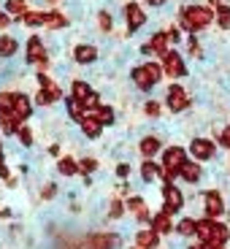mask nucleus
<instances>
[{"label":"nucleus","instance_id":"55","mask_svg":"<svg viewBox=\"0 0 230 249\" xmlns=\"http://www.w3.org/2000/svg\"><path fill=\"white\" fill-rule=\"evenodd\" d=\"M0 217L8 219V217H11V209H0Z\"/></svg>","mask_w":230,"mask_h":249},{"label":"nucleus","instance_id":"47","mask_svg":"<svg viewBox=\"0 0 230 249\" xmlns=\"http://www.w3.org/2000/svg\"><path fill=\"white\" fill-rule=\"evenodd\" d=\"M190 54H193V57H198V54H200V44L195 41V38H190Z\"/></svg>","mask_w":230,"mask_h":249},{"label":"nucleus","instance_id":"29","mask_svg":"<svg viewBox=\"0 0 230 249\" xmlns=\"http://www.w3.org/2000/svg\"><path fill=\"white\" fill-rule=\"evenodd\" d=\"M65 111H68V117L73 119V122H81V119H84V106H81V100H76V98H65Z\"/></svg>","mask_w":230,"mask_h":249},{"label":"nucleus","instance_id":"48","mask_svg":"<svg viewBox=\"0 0 230 249\" xmlns=\"http://www.w3.org/2000/svg\"><path fill=\"white\" fill-rule=\"evenodd\" d=\"M8 176H11V168H8V165H6V160H3V162H0V179L6 181Z\"/></svg>","mask_w":230,"mask_h":249},{"label":"nucleus","instance_id":"40","mask_svg":"<svg viewBox=\"0 0 230 249\" xmlns=\"http://www.w3.org/2000/svg\"><path fill=\"white\" fill-rule=\"evenodd\" d=\"M14 111V92H0V114Z\"/></svg>","mask_w":230,"mask_h":249},{"label":"nucleus","instance_id":"9","mask_svg":"<svg viewBox=\"0 0 230 249\" xmlns=\"http://www.w3.org/2000/svg\"><path fill=\"white\" fill-rule=\"evenodd\" d=\"M25 60L30 62V65H41V71L46 68V52H44V41L38 36H30V41H27V54Z\"/></svg>","mask_w":230,"mask_h":249},{"label":"nucleus","instance_id":"39","mask_svg":"<svg viewBox=\"0 0 230 249\" xmlns=\"http://www.w3.org/2000/svg\"><path fill=\"white\" fill-rule=\"evenodd\" d=\"M57 193H60V187H57V181H46L44 187H41V200H54Z\"/></svg>","mask_w":230,"mask_h":249},{"label":"nucleus","instance_id":"8","mask_svg":"<svg viewBox=\"0 0 230 249\" xmlns=\"http://www.w3.org/2000/svg\"><path fill=\"white\" fill-rule=\"evenodd\" d=\"M162 73L171 76V79H181V76H187V65H184V60H181L179 52L171 49L168 54L162 57Z\"/></svg>","mask_w":230,"mask_h":249},{"label":"nucleus","instance_id":"24","mask_svg":"<svg viewBox=\"0 0 230 249\" xmlns=\"http://www.w3.org/2000/svg\"><path fill=\"white\" fill-rule=\"evenodd\" d=\"M130 79H133V84H136L138 89H152V87H155L143 65H138V68H133V71H130Z\"/></svg>","mask_w":230,"mask_h":249},{"label":"nucleus","instance_id":"5","mask_svg":"<svg viewBox=\"0 0 230 249\" xmlns=\"http://www.w3.org/2000/svg\"><path fill=\"white\" fill-rule=\"evenodd\" d=\"M190 95H187V89L184 87H179V84H171L168 89H165V106H168V111L171 114H181V111H187L190 108Z\"/></svg>","mask_w":230,"mask_h":249},{"label":"nucleus","instance_id":"26","mask_svg":"<svg viewBox=\"0 0 230 249\" xmlns=\"http://www.w3.org/2000/svg\"><path fill=\"white\" fill-rule=\"evenodd\" d=\"M19 124L22 122H19L14 114H0V133H3V136H17Z\"/></svg>","mask_w":230,"mask_h":249},{"label":"nucleus","instance_id":"2","mask_svg":"<svg viewBox=\"0 0 230 249\" xmlns=\"http://www.w3.org/2000/svg\"><path fill=\"white\" fill-rule=\"evenodd\" d=\"M200 203H203V217H209V219H222L228 214V203H225L222 190H203L200 193Z\"/></svg>","mask_w":230,"mask_h":249},{"label":"nucleus","instance_id":"13","mask_svg":"<svg viewBox=\"0 0 230 249\" xmlns=\"http://www.w3.org/2000/svg\"><path fill=\"white\" fill-rule=\"evenodd\" d=\"M136 247H141V249H160L162 247V236L155 233L152 228H138L136 231Z\"/></svg>","mask_w":230,"mask_h":249},{"label":"nucleus","instance_id":"1","mask_svg":"<svg viewBox=\"0 0 230 249\" xmlns=\"http://www.w3.org/2000/svg\"><path fill=\"white\" fill-rule=\"evenodd\" d=\"M212 19H214V11L209 6H184L179 11V25L184 27V30H190V33L209 27Z\"/></svg>","mask_w":230,"mask_h":249},{"label":"nucleus","instance_id":"17","mask_svg":"<svg viewBox=\"0 0 230 249\" xmlns=\"http://www.w3.org/2000/svg\"><path fill=\"white\" fill-rule=\"evenodd\" d=\"M57 174L65 176V179H71V176H79V160L71 155H62L57 157Z\"/></svg>","mask_w":230,"mask_h":249},{"label":"nucleus","instance_id":"49","mask_svg":"<svg viewBox=\"0 0 230 249\" xmlns=\"http://www.w3.org/2000/svg\"><path fill=\"white\" fill-rule=\"evenodd\" d=\"M11 25V17H8L6 11H0V30H3V27H8Z\"/></svg>","mask_w":230,"mask_h":249},{"label":"nucleus","instance_id":"10","mask_svg":"<svg viewBox=\"0 0 230 249\" xmlns=\"http://www.w3.org/2000/svg\"><path fill=\"white\" fill-rule=\"evenodd\" d=\"M124 19H127V33H136L138 27L146 25V14H143V8L138 6V3H127L124 6Z\"/></svg>","mask_w":230,"mask_h":249},{"label":"nucleus","instance_id":"19","mask_svg":"<svg viewBox=\"0 0 230 249\" xmlns=\"http://www.w3.org/2000/svg\"><path fill=\"white\" fill-rule=\"evenodd\" d=\"M73 60L79 62V65H89V62L98 60V49H95L92 44H79L73 49Z\"/></svg>","mask_w":230,"mask_h":249},{"label":"nucleus","instance_id":"36","mask_svg":"<svg viewBox=\"0 0 230 249\" xmlns=\"http://www.w3.org/2000/svg\"><path fill=\"white\" fill-rule=\"evenodd\" d=\"M114 176H117L119 181H127V179L133 176V162L119 160V162H117V168H114Z\"/></svg>","mask_w":230,"mask_h":249},{"label":"nucleus","instance_id":"31","mask_svg":"<svg viewBox=\"0 0 230 249\" xmlns=\"http://www.w3.org/2000/svg\"><path fill=\"white\" fill-rule=\"evenodd\" d=\"M19 141V146H22V149H33V130L30 127H27V124H19V130H17V136H14Z\"/></svg>","mask_w":230,"mask_h":249},{"label":"nucleus","instance_id":"33","mask_svg":"<svg viewBox=\"0 0 230 249\" xmlns=\"http://www.w3.org/2000/svg\"><path fill=\"white\" fill-rule=\"evenodd\" d=\"M124 209L136 217V214H141L143 209H146V198H141V195H130V198L124 200Z\"/></svg>","mask_w":230,"mask_h":249},{"label":"nucleus","instance_id":"22","mask_svg":"<svg viewBox=\"0 0 230 249\" xmlns=\"http://www.w3.org/2000/svg\"><path fill=\"white\" fill-rule=\"evenodd\" d=\"M157 176H160V162L143 160V162H141V181H143V184H152Z\"/></svg>","mask_w":230,"mask_h":249},{"label":"nucleus","instance_id":"50","mask_svg":"<svg viewBox=\"0 0 230 249\" xmlns=\"http://www.w3.org/2000/svg\"><path fill=\"white\" fill-rule=\"evenodd\" d=\"M46 152H49L52 157H62L60 155V143H49V149H46Z\"/></svg>","mask_w":230,"mask_h":249},{"label":"nucleus","instance_id":"59","mask_svg":"<svg viewBox=\"0 0 230 249\" xmlns=\"http://www.w3.org/2000/svg\"><path fill=\"white\" fill-rule=\"evenodd\" d=\"M0 152H3V141H0Z\"/></svg>","mask_w":230,"mask_h":249},{"label":"nucleus","instance_id":"43","mask_svg":"<svg viewBox=\"0 0 230 249\" xmlns=\"http://www.w3.org/2000/svg\"><path fill=\"white\" fill-rule=\"evenodd\" d=\"M98 22H100V30H103V33H111V25H114V19H111V14H108V11H100Z\"/></svg>","mask_w":230,"mask_h":249},{"label":"nucleus","instance_id":"16","mask_svg":"<svg viewBox=\"0 0 230 249\" xmlns=\"http://www.w3.org/2000/svg\"><path fill=\"white\" fill-rule=\"evenodd\" d=\"M79 127H81V136L87 138V141H98L100 133H103V124H100L95 117H84L79 122Z\"/></svg>","mask_w":230,"mask_h":249},{"label":"nucleus","instance_id":"14","mask_svg":"<svg viewBox=\"0 0 230 249\" xmlns=\"http://www.w3.org/2000/svg\"><path fill=\"white\" fill-rule=\"evenodd\" d=\"M14 117L19 119V122L25 124V119H30L33 117V100L27 98L25 92H14Z\"/></svg>","mask_w":230,"mask_h":249},{"label":"nucleus","instance_id":"12","mask_svg":"<svg viewBox=\"0 0 230 249\" xmlns=\"http://www.w3.org/2000/svg\"><path fill=\"white\" fill-rule=\"evenodd\" d=\"M179 179L187 181L190 187L200 184V179H203V165H200V162H195V160H187L184 165L179 168Z\"/></svg>","mask_w":230,"mask_h":249},{"label":"nucleus","instance_id":"61","mask_svg":"<svg viewBox=\"0 0 230 249\" xmlns=\"http://www.w3.org/2000/svg\"><path fill=\"white\" fill-rule=\"evenodd\" d=\"M228 165H230V157H228Z\"/></svg>","mask_w":230,"mask_h":249},{"label":"nucleus","instance_id":"42","mask_svg":"<svg viewBox=\"0 0 230 249\" xmlns=\"http://www.w3.org/2000/svg\"><path fill=\"white\" fill-rule=\"evenodd\" d=\"M160 111H162V106L157 103V100H146V106H143V114H146V117L157 119V117H160Z\"/></svg>","mask_w":230,"mask_h":249},{"label":"nucleus","instance_id":"35","mask_svg":"<svg viewBox=\"0 0 230 249\" xmlns=\"http://www.w3.org/2000/svg\"><path fill=\"white\" fill-rule=\"evenodd\" d=\"M44 19H46V11H27L25 17H22V25L38 27V25H44Z\"/></svg>","mask_w":230,"mask_h":249},{"label":"nucleus","instance_id":"28","mask_svg":"<svg viewBox=\"0 0 230 249\" xmlns=\"http://www.w3.org/2000/svg\"><path fill=\"white\" fill-rule=\"evenodd\" d=\"M92 117L98 119V122L103 124V127H106V124L111 127V124L117 122V114H114V108H111V106H98V108H95V114H92Z\"/></svg>","mask_w":230,"mask_h":249},{"label":"nucleus","instance_id":"57","mask_svg":"<svg viewBox=\"0 0 230 249\" xmlns=\"http://www.w3.org/2000/svg\"><path fill=\"white\" fill-rule=\"evenodd\" d=\"M146 3H152V6H162L165 0H146Z\"/></svg>","mask_w":230,"mask_h":249},{"label":"nucleus","instance_id":"56","mask_svg":"<svg viewBox=\"0 0 230 249\" xmlns=\"http://www.w3.org/2000/svg\"><path fill=\"white\" fill-rule=\"evenodd\" d=\"M212 6H214V8H219V6H225V0H212Z\"/></svg>","mask_w":230,"mask_h":249},{"label":"nucleus","instance_id":"45","mask_svg":"<svg viewBox=\"0 0 230 249\" xmlns=\"http://www.w3.org/2000/svg\"><path fill=\"white\" fill-rule=\"evenodd\" d=\"M35 103H38V106H52V103H54V98L49 95V89H38Z\"/></svg>","mask_w":230,"mask_h":249},{"label":"nucleus","instance_id":"15","mask_svg":"<svg viewBox=\"0 0 230 249\" xmlns=\"http://www.w3.org/2000/svg\"><path fill=\"white\" fill-rule=\"evenodd\" d=\"M214 225H217V219L198 217V225H195V241H200V244H212V236H214Z\"/></svg>","mask_w":230,"mask_h":249},{"label":"nucleus","instance_id":"38","mask_svg":"<svg viewBox=\"0 0 230 249\" xmlns=\"http://www.w3.org/2000/svg\"><path fill=\"white\" fill-rule=\"evenodd\" d=\"M217 25L222 27V30H228V27H230V6H228V3L217 8Z\"/></svg>","mask_w":230,"mask_h":249},{"label":"nucleus","instance_id":"51","mask_svg":"<svg viewBox=\"0 0 230 249\" xmlns=\"http://www.w3.org/2000/svg\"><path fill=\"white\" fill-rule=\"evenodd\" d=\"M17 184H19V179H17V176H8V179H6V187H8V190H14Z\"/></svg>","mask_w":230,"mask_h":249},{"label":"nucleus","instance_id":"3","mask_svg":"<svg viewBox=\"0 0 230 249\" xmlns=\"http://www.w3.org/2000/svg\"><path fill=\"white\" fill-rule=\"evenodd\" d=\"M217 146L219 143L214 141V138H206V136H195L193 141H190V146H187V152H190V160L195 162H209L214 160V155H217Z\"/></svg>","mask_w":230,"mask_h":249},{"label":"nucleus","instance_id":"20","mask_svg":"<svg viewBox=\"0 0 230 249\" xmlns=\"http://www.w3.org/2000/svg\"><path fill=\"white\" fill-rule=\"evenodd\" d=\"M44 27L46 30H62V27H68V17L62 11H46Z\"/></svg>","mask_w":230,"mask_h":249},{"label":"nucleus","instance_id":"11","mask_svg":"<svg viewBox=\"0 0 230 249\" xmlns=\"http://www.w3.org/2000/svg\"><path fill=\"white\" fill-rule=\"evenodd\" d=\"M138 152H141L143 160H155L162 152V138L160 136H143L141 141H138Z\"/></svg>","mask_w":230,"mask_h":249},{"label":"nucleus","instance_id":"7","mask_svg":"<svg viewBox=\"0 0 230 249\" xmlns=\"http://www.w3.org/2000/svg\"><path fill=\"white\" fill-rule=\"evenodd\" d=\"M149 228H152L155 233H160V236H171V233H176L174 214H171V212H165V209H157V212L152 214Z\"/></svg>","mask_w":230,"mask_h":249},{"label":"nucleus","instance_id":"6","mask_svg":"<svg viewBox=\"0 0 230 249\" xmlns=\"http://www.w3.org/2000/svg\"><path fill=\"white\" fill-rule=\"evenodd\" d=\"M187 160H190V152H187L184 146H179V143L165 146V149L160 152V165H168V168H181Z\"/></svg>","mask_w":230,"mask_h":249},{"label":"nucleus","instance_id":"60","mask_svg":"<svg viewBox=\"0 0 230 249\" xmlns=\"http://www.w3.org/2000/svg\"><path fill=\"white\" fill-rule=\"evenodd\" d=\"M49 3H57V0H49Z\"/></svg>","mask_w":230,"mask_h":249},{"label":"nucleus","instance_id":"46","mask_svg":"<svg viewBox=\"0 0 230 249\" xmlns=\"http://www.w3.org/2000/svg\"><path fill=\"white\" fill-rule=\"evenodd\" d=\"M165 33H168V41H171V44H179V38H181V33L176 30V27H171V30H165Z\"/></svg>","mask_w":230,"mask_h":249},{"label":"nucleus","instance_id":"25","mask_svg":"<svg viewBox=\"0 0 230 249\" xmlns=\"http://www.w3.org/2000/svg\"><path fill=\"white\" fill-rule=\"evenodd\" d=\"M95 89L89 87L87 81H81V79H76L73 84H71V98H76V100H81V106H84V100L89 98V95H92Z\"/></svg>","mask_w":230,"mask_h":249},{"label":"nucleus","instance_id":"34","mask_svg":"<svg viewBox=\"0 0 230 249\" xmlns=\"http://www.w3.org/2000/svg\"><path fill=\"white\" fill-rule=\"evenodd\" d=\"M6 14H8V17H19V19H22L27 14V3H25V0H6Z\"/></svg>","mask_w":230,"mask_h":249},{"label":"nucleus","instance_id":"53","mask_svg":"<svg viewBox=\"0 0 230 249\" xmlns=\"http://www.w3.org/2000/svg\"><path fill=\"white\" fill-rule=\"evenodd\" d=\"M184 249H203V244H200V241H195V244H187Z\"/></svg>","mask_w":230,"mask_h":249},{"label":"nucleus","instance_id":"23","mask_svg":"<svg viewBox=\"0 0 230 249\" xmlns=\"http://www.w3.org/2000/svg\"><path fill=\"white\" fill-rule=\"evenodd\" d=\"M212 244H219V247H228V244H230V225H228V222L217 219V225H214Z\"/></svg>","mask_w":230,"mask_h":249},{"label":"nucleus","instance_id":"21","mask_svg":"<svg viewBox=\"0 0 230 249\" xmlns=\"http://www.w3.org/2000/svg\"><path fill=\"white\" fill-rule=\"evenodd\" d=\"M152 52H155V54H160V57H165L171 52V41H168V33H155V36H152Z\"/></svg>","mask_w":230,"mask_h":249},{"label":"nucleus","instance_id":"27","mask_svg":"<svg viewBox=\"0 0 230 249\" xmlns=\"http://www.w3.org/2000/svg\"><path fill=\"white\" fill-rule=\"evenodd\" d=\"M124 212H127V209H124V200L122 198H111V200H108L106 219H108V222H117V219L124 217Z\"/></svg>","mask_w":230,"mask_h":249},{"label":"nucleus","instance_id":"52","mask_svg":"<svg viewBox=\"0 0 230 249\" xmlns=\"http://www.w3.org/2000/svg\"><path fill=\"white\" fill-rule=\"evenodd\" d=\"M141 54H146V57L155 54V52H152V44H143V46H141Z\"/></svg>","mask_w":230,"mask_h":249},{"label":"nucleus","instance_id":"32","mask_svg":"<svg viewBox=\"0 0 230 249\" xmlns=\"http://www.w3.org/2000/svg\"><path fill=\"white\" fill-rule=\"evenodd\" d=\"M17 49H19L17 38H11V36H0V57H14V54H17Z\"/></svg>","mask_w":230,"mask_h":249},{"label":"nucleus","instance_id":"30","mask_svg":"<svg viewBox=\"0 0 230 249\" xmlns=\"http://www.w3.org/2000/svg\"><path fill=\"white\" fill-rule=\"evenodd\" d=\"M100 168V162H98V157H79V174L81 176H92L95 171Z\"/></svg>","mask_w":230,"mask_h":249},{"label":"nucleus","instance_id":"37","mask_svg":"<svg viewBox=\"0 0 230 249\" xmlns=\"http://www.w3.org/2000/svg\"><path fill=\"white\" fill-rule=\"evenodd\" d=\"M157 179L162 181V184H174L176 179H179V168H168V165H160V176Z\"/></svg>","mask_w":230,"mask_h":249},{"label":"nucleus","instance_id":"54","mask_svg":"<svg viewBox=\"0 0 230 249\" xmlns=\"http://www.w3.org/2000/svg\"><path fill=\"white\" fill-rule=\"evenodd\" d=\"M203 249H228V247H219V244H203Z\"/></svg>","mask_w":230,"mask_h":249},{"label":"nucleus","instance_id":"44","mask_svg":"<svg viewBox=\"0 0 230 249\" xmlns=\"http://www.w3.org/2000/svg\"><path fill=\"white\" fill-rule=\"evenodd\" d=\"M217 143L222 146V149H228V152H230V124L219 130V136H217Z\"/></svg>","mask_w":230,"mask_h":249},{"label":"nucleus","instance_id":"4","mask_svg":"<svg viewBox=\"0 0 230 249\" xmlns=\"http://www.w3.org/2000/svg\"><path fill=\"white\" fill-rule=\"evenodd\" d=\"M160 193H162V206H160V209L171 212L174 217L184 212L187 198H184V193H181V190H179L176 184H160Z\"/></svg>","mask_w":230,"mask_h":249},{"label":"nucleus","instance_id":"58","mask_svg":"<svg viewBox=\"0 0 230 249\" xmlns=\"http://www.w3.org/2000/svg\"><path fill=\"white\" fill-rule=\"evenodd\" d=\"M127 249H141V247H136V244H133V247H127Z\"/></svg>","mask_w":230,"mask_h":249},{"label":"nucleus","instance_id":"41","mask_svg":"<svg viewBox=\"0 0 230 249\" xmlns=\"http://www.w3.org/2000/svg\"><path fill=\"white\" fill-rule=\"evenodd\" d=\"M143 68H146V73H149L152 84H157V81L162 79V65H157V62H146Z\"/></svg>","mask_w":230,"mask_h":249},{"label":"nucleus","instance_id":"18","mask_svg":"<svg viewBox=\"0 0 230 249\" xmlns=\"http://www.w3.org/2000/svg\"><path fill=\"white\" fill-rule=\"evenodd\" d=\"M195 225H198V217H181L179 222H176V236L181 238V241H190V238H195Z\"/></svg>","mask_w":230,"mask_h":249}]
</instances>
